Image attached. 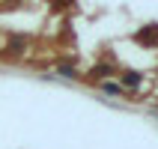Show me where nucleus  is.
I'll return each instance as SVG.
<instances>
[{
    "label": "nucleus",
    "mask_w": 158,
    "mask_h": 149,
    "mask_svg": "<svg viewBox=\"0 0 158 149\" xmlns=\"http://www.w3.org/2000/svg\"><path fill=\"white\" fill-rule=\"evenodd\" d=\"M137 42H158V27H146V30H140L137 33Z\"/></svg>",
    "instance_id": "nucleus-1"
},
{
    "label": "nucleus",
    "mask_w": 158,
    "mask_h": 149,
    "mask_svg": "<svg viewBox=\"0 0 158 149\" xmlns=\"http://www.w3.org/2000/svg\"><path fill=\"white\" fill-rule=\"evenodd\" d=\"M125 84H128V87H137V84H140V78H137V72H125Z\"/></svg>",
    "instance_id": "nucleus-2"
}]
</instances>
